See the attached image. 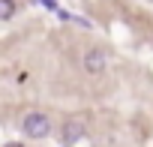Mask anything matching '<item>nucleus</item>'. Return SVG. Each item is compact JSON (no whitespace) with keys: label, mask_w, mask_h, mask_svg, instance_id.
Segmentation results:
<instances>
[{"label":"nucleus","mask_w":153,"mask_h":147,"mask_svg":"<svg viewBox=\"0 0 153 147\" xmlns=\"http://www.w3.org/2000/svg\"><path fill=\"white\" fill-rule=\"evenodd\" d=\"M21 129H24V135H27V138L42 141V138H48V135H51V117H48V114H42V111H27V114H24V120H21Z\"/></svg>","instance_id":"nucleus-1"},{"label":"nucleus","mask_w":153,"mask_h":147,"mask_svg":"<svg viewBox=\"0 0 153 147\" xmlns=\"http://www.w3.org/2000/svg\"><path fill=\"white\" fill-rule=\"evenodd\" d=\"M81 66H84V72L87 75H102V72L108 69V54L102 51V48H90L87 54H84V60H81Z\"/></svg>","instance_id":"nucleus-2"},{"label":"nucleus","mask_w":153,"mask_h":147,"mask_svg":"<svg viewBox=\"0 0 153 147\" xmlns=\"http://www.w3.org/2000/svg\"><path fill=\"white\" fill-rule=\"evenodd\" d=\"M78 138H84V120L81 117H69L60 129V141L63 144H75Z\"/></svg>","instance_id":"nucleus-3"},{"label":"nucleus","mask_w":153,"mask_h":147,"mask_svg":"<svg viewBox=\"0 0 153 147\" xmlns=\"http://www.w3.org/2000/svg\"><path fill=\"white\" fill-rule=\"evenodd\" d=\"M15 15V0H0V21Z\"/></svg>","instance_id":"nucleus-4"},{"label":"nucleus","mask_w":153,"mask_h":147,"mask_svg":"<svg viewBox=\"0 0 153 147\" xmlns=\"http://www.w3.org/2000/svg\"><path fill=\"white\" fill-rule=\"evenodd\" d=\"M3 147H24V144H18V141H9V144H3Z\"/></svg>","instance_id":"nucleus-5"}]
</instances>
